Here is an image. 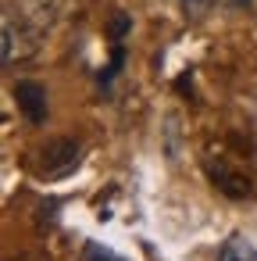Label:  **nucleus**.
<instances>
[{
  "mask_svg": "<svg viewBox=\"0 0 257 261\" xmlns=\"http://www.w3.org/2000/svg\"><path fill=\"white\" fill-rule=\"evenodd\" d=\"M15 100L22 108V115L33 122V125H43L47 122V86L43 83H33V79H18L15 83Z\"/></svg>",
  "mask_w": 257,
  "mask_h": 261,
  "instance_id": "nucleus-1",
  "label": "nucleus"
},
{
  "mask_svg": "<svg viewBox=\"0 0 257 261\" xmlns=\"http://www.w3.org/2000/svg\"><path fill=\"white\" fill-rule=\"evenodd\" d=\"M79 165V143L75 140H50L43 147V172L47 175H68Z\"/></svg>",
  "mask_w": 257,
  "mask_h": 261,
  "instance_id": "nucleus-2",
  "label": "nucleus"
},
{
  "mask_svg": "<svg viewBox=\"0 0 257 261\" xmlns=\"http://www.w3.org/2000/svg\"><path fill=\"white\" fill-rule=\"evenodd\" d=\"M218 261H257V247L243 236H229L218 250Z\"/></svg>",
  "mask_w": 257,
  "mask_h": 261,
  "instance_id": "nucleus-3",
  "label": "nucleus"
},
{
  "mask_svg": "<svg viewBox=\"0 0 257 261\" xmlns=\"http://www.w3.org/2000/svg\"><path fill=\"white\" fill-rule=\"evenodd\" d=\"M211 179H214L229 197H250V182L239 179V175H232L229 168H214V165H211Z\"/></svg>",
  "mask_w": 257,
  "mask_h": 261,
  "instance_id": "nucleus-4",
  "label": "nucleus"
},
{
  "mask_svg": "<svg viewBox=\"0 0 257 261\" xmlns=\"http://www.w3.org/2000/svg\"><path fill=\"white\" fill-rule=\"evenodd\" d=\"M18 40H22V33H15V22H11V18H4V47H0L4 65H11L15 58H25V50L18 47Z\"/></svg>",
  "mask_w": 257,
  "mask_h": 261,
  "instance_id": "nucleus-5",
  "label": "nucleus"
},
{
  "mask_svg": "<svg viewBox=\"0 0 257 261\" xmlns=\"http://www.w3.org/2000/svg\"><path fill=\"white\" fill-rule=\"evenodd\" d=\"M82 261H125V257H118V254H115V250H107L104 243H86Z\"/></svg>",
  "mask_w": 257,
  "mask_h": 261,
  "instance_id": "nucleus-6",
  "label": "nucleus"
},
{
  "mask_svg": "<svg viewBox=\"0 0 257 261\" xmlns=\"http://www.w3.org/2000/svg\"><path fill=\"white\" fill-rule=\"evenodd\" d=\"M122 61H125V50H122V47H115V58H111V65H107V72H104L100 79H104V83H111V79L118 75V68H122Z\"/></svg>",
  "mask_w": 257,
  "mask_h": 261,
  "instance_id": "nucleus-7",
  "label": "nucleus"
},
{
  "mask_svg": "<svg viewBox=\"0 0 257 261\" xmlns=\"http://www.w3.org/2000/svg\"><path fill=\"white\" fill-rule=\"evenodd\" d=\"M125 29H129V18H125V15H122V18H118V22H115V36H122V33H125Z\"/></svg>",
  "mask_w": 257,
  "mask_h": 261,
  "instance_id": "nucleus-8",
  "label": "nucleus"
},
{
  "mask_svg": "<svg viewBox=\"0 0 257 261\" xmlns=\"http://www.w3.org/2000/svg\"><path fill=\"white\" fill-rule=\"evenodd\" d=\"M236 4H250V0H236Z\"/></svg>",
  "mask_w": 257,
  "mask_h": 261,
  "instance_id": "nucleus-9",
  "label": "nucleus"
}]
</instances>
